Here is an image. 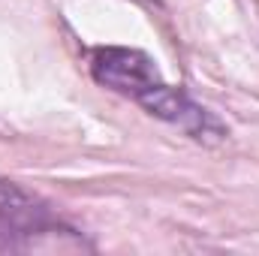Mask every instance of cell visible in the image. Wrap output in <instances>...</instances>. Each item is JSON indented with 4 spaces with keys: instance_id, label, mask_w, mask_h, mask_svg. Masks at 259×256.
Returning a JSON list of instances; mask_svg holds the SVG:
<instances>
[{
    "instance_id": "cell-4",
    "label": "cell",
    "mask_w": 259,
    "mask_h": 256,
    "mask_svg": "<svg viewBox=\"0 0 259 256\" xmlns=\"http://www.w3.org/2000/svg\"><path fill=\"white\" fill-rule=\"evenodd\" d=\"M36 199L24 193L12 181H0V214H18V211H36Z\"/></svg>"
},
{
    "instance_id": "cell-1",
    "label": "cell",
    "mask_w": 259,
    "mask_h": 256,
    "mask_svg": "<svg viewBox=\"0 0 259 256\" xmlns=\"http://www.w3.org/2000/svg\"><path fill=\"white\" fill-rule=\"evenodd\" d=\"M91 244L64 223H52L42 208L0 214V253H78Z\"/></svg>"
},
{
    "instance_id": "cell-3",
    "label": "cell",
    "mask_w": 259,
    "mask_h": 256,
    "mask_svg": "<svg viewBox=\"0 0 259 256\" xmlns=\"http://www.w3.org/2000/svg\"><path fill=\"white\" fill-rule=\"evenodd\" d=\"M139 106H142L145 112H151L154 118H160V121L178 124L187 136H193L199 142L208 139V136H223L220 124H217L199 103H193L181 88H169L166 81H160L157 88H151V91L139 100Z\"/></svg>"
},
{
    "instance_id": "cell-2",
    "label": "cell",
    "mask_w": 259,
    "mask_h": 256,
    "mask_svg": "<svg viewBox=\"0 0 259 256\" xmlns=\"http://www.w3.org/2000/svg\"><path fill=\"white\" fill-rule=\"evenodd\" d=\"M91 75L115 91V94H124L130 100H142L151 88H157L163 78H160V69L157 64L139 52V49H124V46H106V49H97L91 55Z\"/></svg>"
}]
</instances>
